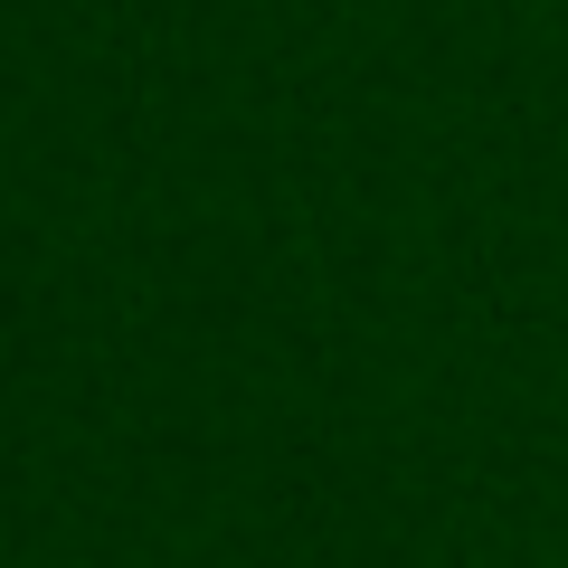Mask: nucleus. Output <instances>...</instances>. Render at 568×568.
Instances as JSON below:
<instances>
[{"label": "nucleus", "mask_w": 568, "mask_h": 568, "mask_svg": "<svg viewBox=\"0 0 568 568\" xmlns=\"http://www.w3.org/2000/svg\"><path fill=\"white\" fill-rule=\"evenodd\" d=\"M0 568H10V559H0Z\"/></svg>", "instance_id": "nucleus-1"}]
</instances>
